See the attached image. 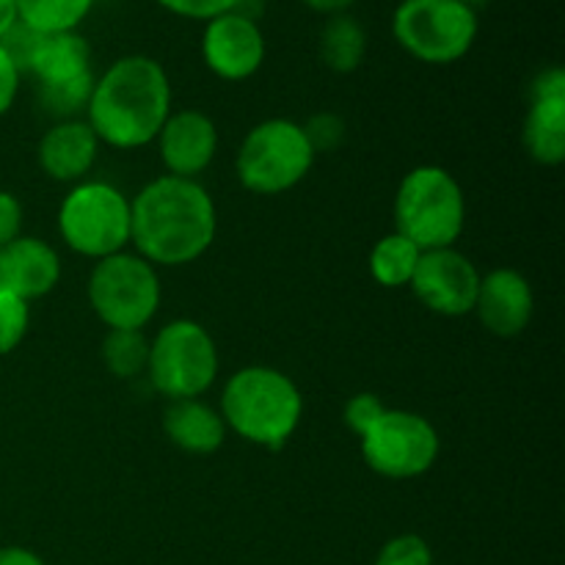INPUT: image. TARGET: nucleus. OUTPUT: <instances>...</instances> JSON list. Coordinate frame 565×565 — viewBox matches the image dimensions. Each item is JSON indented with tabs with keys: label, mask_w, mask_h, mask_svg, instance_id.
I'll list each match as a JSON object with an SVG mask.
<instances>
[{
	"label": "nucleus",
	"mask_w": 565,
	"mask_h": 565,
	"mask_svg": "<svg viewBox=\"0 0 565 565\" xmlns=\"http://www.w3.org/2000/svg\"><path fill=\"white\" fill-rule=\"evenodd\" d=\"M36 88H39V105H42L44 114L53 116L55 121L86 119V108L94 88V75L81 77V81L58 83V86H36Z\"/></svg>",
	"instance_id": "b1692460"
},
{
	"label": "nucleus",
	"mask_w": 565,
	"mask_h": 565,
	"mask_svg": "<svg viewBox=\"0 0 565 565\" xmlns=\"http://www.w3.org/2000/svg\"><path fill=\"white\" fill-rule=\"evenodd\" d=\"M307 9H312L315 14H323V17H334V14H345V11L353 9L356 0H301Z\"/></svg>",
	"instance_id": "473e14b6"
},
{
	"label": "nucleus",
	"mask_w": 565,
	"mask_h": 565,
	"mask_svg": "<svg viewBox=\"0 0 565 565\" xmlns=\"http://www.w3.org/2000/svg\"><path fill=\"white\" fill-rule=\"evenodd\" d=\"M318 53L326 70L337 72V75H351L367 55V31L351 11L326 17L323 28H320Z\"/></svg>",
	"instance_id": "aec40b11"
},
{
	"label": "nucleus",
	"mask_w": 565,
	"mask_h": 565,
	"mask_svg": "<svg viewBox=\"0 0 565 565\" xmlns=\"http://www.w3.org/2000/svg\"><path fill=\"white\" fill-rule=\"evenodd\" d=\"M218 345L202 323L177 318L149 340L147 375L169 401L202 397L218 379Z\"/></svg>",
	"instance_id": "6e6552de"
},
{
	"label": "nucleus",
	"mask_w": 565,
	"mask_h": 565,
	"mask_svg": "<svg viewBox=\"0 0 565 565\" xmlns=\"http://www.w3.org/2000/svg\"><path fill=\"white\" fill-rule=\"evenodd\" d=\"M154 143L169 177L196 180L210 169L218 152V127L204 110H171Z\"/></svg>",
	"instance_id": "4468645a"
},
{
	"label": "nucleus",
	"mask_w": 565,
	"mask_h": 565,
	"mask_svg": "<svg viewBox=\"0 0 565 565\" xmlns=\"http://www.w3.org/2000/svg\"><path fill=\"white\" fill-rule=\"evenodd\" d=\"M467 224V199L456 177L441 166H417L395 193V232L423 252L456 246Z\"/></svg>",
	"instance_id": "20e7f679"
},
{
	"label": "nucleus",
	"mask_w": 565,
	"mask_h": 565,
	"mask_svg": "<svg viewBox=\"0 0 565 565\" xmlns=\"http://www.w3.org/2000/svg\"><path fill=\"white\" fill-rule=\"evenodd\" d=\"M130 199L110 182L83 180L58 207V235L75 254L105 259L130 246Z\"/></svg>",
	"instance_id": "0eeeda50"
},
{
	"label": "nucleus",
	"mask_w": 565,
	"mask_h": 565,
	"mask_svg": "<svg viewBox=\"0 0 565 565\" xmlns=\"http://www.w3.org/2000/svg\"><path fill=\"white\" fill-rule=\"evenodd\" d=\"M20 22V11H17V0H0V39Z\"/></svg>",
	"instance_id": "72a5a7b5"
},
{
	"label": "nucleus",
	"mask_w": 565,
	"mask_h": 565,
	"mask_svg": "<svg viewBox=\"0 0 565 565\" xmlns=\"http://www.w3.org/2000/svg\"><path fill=\"white\" fill-rule=\"evenodd\" d=\"M28 75L36 81V86H58V83L94 75L92 47H88L86 36H81L77 31L44 33L36 55L28 66Z\"/></svg>",
	"instance_id": "6ab92c4d"
},
{
	"label": "nucleus",
	"mask_w": 565,
	"mask_h": 565,
	"mask_svg": "<svg viewBox=\"0 0 565 565\" xmlns=\"http://www.w3.org/2000/svg\"><path fill=\"white\" fill-rule=\"evenodd\" d=\"M61 281V257L42 237L20 235L0 248V290L22 301H36L53 292Z\"/></svg>",
	"instance_id": "dca6fc26"
},
{
	"label": "nucleus",
	"mask_w": 565,
	"mask_h": 565,
	"mask_svg": "<svg viewBox=\"0 0 565 565\" xmlns=\"http://www.w3.org/2000/svg\"><path fill=\"white\" fill-rule=\"evenodd\" d=\"M419 257H423V248L414 246L401 232H390L370 252V274L381 287H390V290L408 287L419 265Z\"/></svg>",
	"instance_id": "412c9836"
},
{
	"label": "nucleus",
	"mask_w": 565,
	"mask_h": 565,
	"mask_svg": "<svg viewBox=\"0 0 565 565\" xmlns=\"http://www.w3.org/2000/svg\"><path fill=\"white\" fill-rule=\"evenodd\" d=\"M463 6H469V9L472 11H480V9H486V6L491 3V0H461Z\"/></svg>",
	"instance_id": "f704fd0d"
},
{
	"label": "nucleus",
	"mask_w": 565,
	"mask_h": 565,
	"mask_svg": "<svg viewBox=\"0 0 565 565\" xmlns=\"http://www.w3.org/2000/svg\"><path fill=\"white\" fill-rule=\"evenodd\" d=\"M265 33L259 22L226 11L204 22L202 31V61L215 77L230 83L248 81L257 75L265 64Z\"/></svg>",
	"instance_id": "f8f14e48"
},
{
	"label": "nucleus",
	"mask_w": 565,
	"mask_h": 565,
	"mask_svg": "<svg viewBox=\"0 0 565 565\" xmlns=\"http://www.w3.org/2000/svg\"><path fill=\"white\" fill-rule=\"evenodd\" d=\"M31 326V303L14 292L0 290V356H9L25 340Z\"/></svg>",
	"instance_id": "393cba45"
},
{
	"label": "nucleus",
	"mask_w": 565,
	"mask_h": 565,
	"mask_svg": "<svg viewBox=\"0 0 565 565\" xmlns=\"http://www.w3.org/2000/svg\"><path fill=\"white\" fill-rule=\"evenodd\" d=\"M307 132L292 119H265L243 138L235 174L254 196H279L307 180L315 166Z\"/></svg>",
	"instance_id": "39448f33"
},
{
	"label": "nucleus",
	"mask_w": 565,
	"mask_h": 565,
	"mask_svg": "<svg viewBox=\"0 0 565 565\" xmlns=\"http://www.w3.org/2000/svg\"><path fill=\"white\" fill-rule=\"evenodd\" d=\"M103 362L121 381L147 373L149 340L143 331H108L103 340Z\"/></svg>",
	"instance_id": "5701e85b"
},
{
	"label": "nucleus",
	"mask_w": 565,
	"mask_h": 565,
	"mask_svg": "<svg viewBox=\"0 0 565 565\" xmlns=\"http://www.w3.org/2000/svg\"><path fill=\"white\" fill-rule=\"evenodd\" d=\"M0 565H44V561L25 546H0Z\"/></svg>",
	"instance_id": "2f4dec72"
},
{
	"label": "nucleus",
	"mask_w": 565,
	"mask_h": 565,
	"mask_svg": "<svg viewBox=\"0 0 565 565\" xmlns=\"http://www.w3.org/2000/svg\"><path fill=\"white\" fill-rule=\"evenodd\" d=\"M22 235V204L11 191H0V248Z\"/></svg>",
	"instance_id": "c756f323"
},
{
	"label": "nucleus",
	"mask_w": 565,
	"mask_h": 565,
	"mask_svg": "<svg viewBox=\"0 0 565 565\" xmlns=\"http://www.w3.org/2000/svg\"><path fill=\"white\" fill-rule=\"evenodd\" d=\"M160 276L136 252L97 259L88 276V303L108 331H143L160 309Z\"/></svg>",
	"instance_id": "1a4fd4ad"
},
{
	"label": "nucleus",
	"mask_w": 565,
	"mask_h": 565,
	"mask_svg": "<svg viewBox=\"0 0 565 565\" xmlns=\"http://www.w3.org/2000/svg\"><path fill=\"white\" fill-rule=\"evenodd\" d=\"M99 154V138L86 119L55 121L36 149L39 166L55 182H83Z\"/></svg>",
	"instance_id": "f3484780"
},
{
	"label": "nucleus",
	"mask_w": 565,
	"mask_h": 565,
	"mask_svg": "<svg viewBox=\"0 0 565 565\" xmlns=\"http://www.w3.org/2000/svg\"><path fill=\"white\" fill-rule=\"evenodd\" d=\"M480 279L483 274L478 265L458 252L456 246L423 252L417 270H414L412 290L423 301L425 309L441 318H463L475 312Z\"/></svg>",
	"instance_id": "9b49d317"
},
{
	"label": "nucleus",
	"mask_w": 565,
	"mask_h": 565,
	"mask_svg": "<svg viewBox=\"0 0 565 565\" xmlns=\"http://www.w3.org/2000/svg\"><path fill=\"white\" fill-rule=\"evenodd\" d=\"M478 11L461 0H401L392 14V36L403 53L423 64L461 61L478 42Z\"/></svg>",
	"instance_id": "423d86ee"
},
{
	"label": "nucleus",
	"mask_w": 565,
	"mask_h": 565,
	"mask_svg": "<svg viewBox=\"0 0 565 565\" xmlns=\"http://www.w3.org/2000/svg\"><path fill=\"white\" fill-rule=\"evenodd\" d=\"M221 417L248 445L281 450L303 417V397L296 381L268 364L243 367L221 392Z\"/></svg>",
	"instance_id": "7ed1b4c3"
},
{
	"label": "nucleus",
	"mask_w": 565,
	"mask_h": 565,
	"mask_svg": "<svg viewBox=\"0 0 565 565\" xmlns=\"http://www.w3.org/2000/svg\"><path fill=\"white\" fill-rule=\"evenodd\" d=\"M386 412L384 401L379 395H370V392H362V395H353L351 401L342 408V419H345L348 428L362 439L370 428L381 419V414Z\"/></svg>",
	"instance_id": "cd10ccee"
},
{
	"label": "nucleus",
	"mask_w": 565,
	"mask_h": 565,
	"mask_svg": "<svg viewBox=\"0 0 565 565\" xmlns=\"http://www.w3.org/2000/svg\"><path fill=\"white\" fill-rule=\"evenodd\" d=\"M359 441L364 463L390 480L423 478L434 469L441 450L434 423L406 408H386Z\"/></svg>",
	"instance_id": "9d476101"
},
{
	"label": "nucleus",
	"mask_w": 565,
	"mask_h": 565,
	"mask_svg": "<svg viewBox=\"0 0 565 565\" xmlns=\"http://www.w3.org/2000/svg\"><path fill=\"white\" fill-rule=\"evenodd\" d=\"M20 70H17L11 55L6 53L3 44H0V119H3L11 110V105H14L17 92H20Z\"/></svg>",
	"instance_id": "7c9ffc66"
},
{
	"label": "nucleus",
	"mask_w": 565,
	"mask_h": 565,
	"mask_svg": "<svg viewBox=\"0 0 565 565\" xmlns=\"http://www.w3.org/2000/svg\"><path fill=\"white\" fill-rule=\"evenodd\" d=\"M97 0H17L22 25L39 33L77 31Z\"/></svg>",
	"instance_id": "4be33fe9"
},
{
	"label": "nucleus",
	"mask_w": 565,
	"mask_h": 565,
	"mask_svg": "<svg viewBox=\"0 0 565 565\" xmlns=\"http://www.w3.org/2000/svg\"><path fill=\"white\" fill-rule=\"evenodd\" d=\"M535 296L527 276L513 268H497L480 279L475 315L489 334L511 340L530 326Z\"/></svg>",
	"instance_id": "2eb2a0df"
},
{
	"label": "nucleus",
	"mask_w": 565,
	"mask_h": 565,
	"mask_svg": "<svg viewBox=\"0 0 565 565\" xmlns=\"http://www.w3.org/2000/svg\"><path fill=\"white\" fill-rule=\"evenodd\" d=\"M303 132H307V141L309 147L318 152H334L342 141H345V119L337 114H315L307 125H301Z\"/></svg>",
	"instance_id": "bb28decb"
},
{
	"label": "nucleus",
	"mask_w": 565,
	"mask_h": 565,
	"mask_svg": "<svg viewBox=\"0 0 565 565\" xmlns=\"http://www.w3.org/2000/svg\"><path fill=\"white\" fill-rule=\"evenodd\" d=\"M522 141L535 163L561 166L565 160V72L561 66L535 75Z\"/></svg>",
	"instance_id": "ddd939ff"
},
{
	"label": "nucleus",
	"mask_w": 565,
	"mask_h": 565,
	"mask_svg": "<svg viewBox=\"0 0 565 565\" xmlns=\"http://www.w3.org/2000/svg\"><path fill=\"white\" fill-rule=\"evenodd\" d=\"M163 434L177 450L191 456H213L226 441V423L218 408L204 403L202 397L169 401L163 412Z\"/></svg>",
	"instance_id": "a211bd4d"
},
{
	"label": "nucleus",
	"mask_w": 565,
	"mask_h": 565,
	"mask_svg": "<svg viewBox=\"0 0 565 565\" xmlns=\"http://www.w3.org/2000/svg\"><path fill=\"white\" fill-rule=\"evenodd\" d=\"M169 116L171 81L160 61L132 53L94 77L86 121L105 147L130 152L154 143Z\"/></svg>",
	"instance_id": "f03ea898"
},
{
	"label": "nucleus",
	"mask_w": 565,
	"mask_h": 565,
	"mask_svg": "<svg viewBox=\"0 0 565 565\" xmlns=\"http://www.w3.org/2000/svg\"><path fill=\"white\" fill-rule=\"evenodd\" d=\"M375 565H434V550L423 535H395L381 546Z\"/></svg>",
	"instance_id": "a878e982"
},
{
	"label": "nucleus",
	"mask_w": 565,
	"mask_h": 565,
	"mask_svg": "<svg viewBox=\"0 0 565 565\" xmlns=\"http://www.w3.org/2000/svg\"><path fill=\"white\" fill-rule=\"evenodd\" d=\"M130 243L154 268H182L202 259L215 243L218 213L199 180L158 177L130 199Z\"/></svg>",
	"instance_id": "f257e3e1"
},
{
	"label": "nucleus",
	"mask_w": 565,
	"mask_h": 565,
	"mask_svg": "<svg viewBox=\"0 0 565 565\" xmlns=\"http://www.w3.org/2000/svg\"><path fill=\"white\" fill-rule=\"evenodd\" d=\"M154 3L169 11V14L182 17V20L210 22L213 17H221L235 9L237 0H154Z\"/></svg>",
	"instance_id": "c85d7f7f"
}]
</instances>
